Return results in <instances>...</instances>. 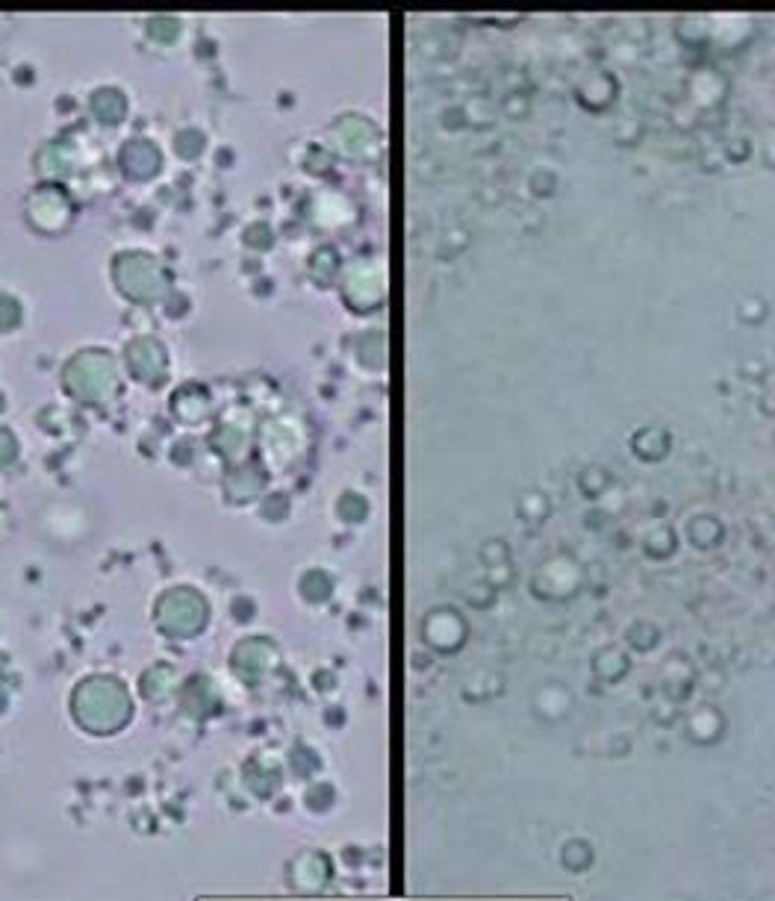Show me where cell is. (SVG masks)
Wrapping results in <instances>:
<instances>
[{
	"label": "cell",
	"instance_id": "52a82bcc",
	"mask_svg": "<svg viewBox=\"0 0 775 901\" xmlns=\"http://www.w3.org/2000/svg\"><path fill=\"white\" fill-rule=\"evenodd\" d=\"M119 162H121V171H125L130 180H148L160 171L162 157H160V148H157L151 139L136 136V139H127L125 142Z\"/></svg>",
	"mask_w": 775,
	"mask_h": 901
},
{
	"label": "cell",
	"instance_id": "e0dca14e",
	"mask_svg": "<svg viewBox=\"0 0 775 901\" xmlns=\"http://www.w3.org/2000/svg\"><path fill=\"white\" fill-rule=\"evenodd\" d=\"M366 501H362L360 495H355V492H346V495L339 498V515L342 519H348V522H357V519H362L366 515Z\"/></svg>",
	"mask_w": 775,
	"mask_h": 901
},
{
	"label": "cell",
	"instance_id": "d6986e66",
	"mask_svg": "<svg viewBox=\"0 0 775 901\" xmlns=\"http://www.w3.org/2000/svg\"><path fill=\"white\" fill-rule=\"evenodd\" d=\"M289 510L287 504V495H269L266 498V504H262V519H269V522H278V519H284Z\"/></svg>",
	"mask_w": 775,
	"mask_h": 901
},
{
	"label": "cell",
	"instance_id": "30bf717a",
	"mask_svg": "<svg viewBox=\"0 0 775 901\" xmlns=\"http://www.w3.org/2000/svg\"><path fill=\"white\" fill-rule=\"evenodd\" d=\"M89 112H92V119L101 121V124H119L127 116L125 92L116 89V86H101V89H95L92 98H89Z\"/></svg>",
	"mask_w": 775,
	"mask_h": 901
},
{
	"label": "cell",
	"instance_id": "3957f363",
	"mask_svg": "<svg viewBox=\"0 0 775 901\" xmlns=\"http://www.w3.org/2000/svg\"><path fill=\"white\" fill-rule=\"evenodd\" d=\"M112 280L125 298L133 303H160L162 298L169 296L171 278L169 271L162 269V262L151 253L142 251H125L112 260Z\"/></svg>",
	"mask_w": 775,
	"mask_h": 901
},
{
	"label": "cell",
	"instance_id": "7c38bea8",
	"mask_svg": "<svg viewBox=\"0 0 775 901\" xmlns=\"http://www.w3.org/2000/svg\"><path fill=\"white\" fill-rule=\"evenodd\" d=\"M68 144L62 142H53L48 144L42 153H39V169H44L48 174H68V169H71V151H66Z\"/></svg>",
	"mask_w": 775,
	"mask_h": 901
},
{
	"label": "cell",
	"instance_id": "277c9868",
	"mask_svg": "<svg viewBox=\"0 0 775 901\" xmlns=\"http://www.w3.org/2000/svg\"><path fill=\"white\" fill-rule=\"evenodd\" d=\"M153 619L166 637L175 640H189L195 633L203 631V624L210 622V604L201 599V592L189 590V587H175V590L162 592L157 607H153Z\"/></svg>",
	"mask_w": 775,
	"mask_h": 901
},
{
	"label": "cell",
	"instance_id": "9a60e30c",
	"mask_svg": "<svg viewBox=\"0 0 775 901\" xmlns=\"http://www.w3.org/2000/svg\"><path fill=\"white\" fill-rule=\"evenodd\" d=\"M203 148H207V139H203L201 130H195V127L178 133V139H175V151H178L180 160H198Z\"/></svg>",
	"mask_w": 775,
	"mask_h": 901
},
{
	"label": "cell",
	"instance_id": "7a4b0ae2",
	"mask_svg": "<svg viewBox=\"0 0 775 901\" xmlns=\"http://www.w3.org/2000/svg\"><path fill=\"white\" fill-rule=\"evenodd\" d=\"M68 396L83 401V404H107L110 398L119 396V371L107 351L92 348L71 357V362L62 371Z\"/></svg>",
	"mask_w": 775,
	"mask_h": 901
},
{
	"label": "cell",
	"instance_id": "ac0fdd59",
	"mask_svg": "<svg viewBox=\"0 0 775 901\" xmlns=\"http://www.w3.org/2000/svg\"><path fill=\"white\" fill-rule=\"evenodd\" d=\"M18 457V439L9 433L7 428H0V472L16 463Z\"/></svg>",
	"mask_w": 775,
	"mask_h": 901
},
{
	"label": "cell",
	"instance_id": "ba28073f",
	"mask_svg": "<svg viewBox=\"0 0 775 901\" xmlns=\"http://www.w3.org/2000/svg\"><path fill=\"white\" fill-rule=\"evenodd\" d=\"M262 489V472L260 465L254 463H242L237 469H230L228 478H225V492L234 504H248L251 498L260 495Z\"/></svg>",
	"mask_w": 775,
	"mask_h": 901
},
{
	"label": "cell",
	"instance_id": "8fae6325",
	"mask_svg": "<svg viewBox=\"0 0 775 901\" xmlns=\"http://www.w3.org/2000/svg\"><path fill=\"white\" fill-rule=\"evenodd\" d=\"M275 660H278V651H275V645H271L269 640H242V645L234 651L237 672H242L248 663H257V674H260L266 672Z\"/></svg>",
	"mask_w": 775,
	"mask_h": 901
},
{
	"label": "cell",
	"instance_id": "6da1fadb",
	"mask_svg": "<svg viewBox=\"0 0 775 901\" xmlns=\"http://www.w3.org/2000/svg\"><path fill=\"white\" fill-rule=\"evenodd\" d=\"M71 710L83 731L110 733L130 719V695L116 678H89L77 687Z\"/></svg>",
	"mask_w": 775,
	"mask_h": 901
},
{
	"label": "cell",
	"instance_id": "5b68a950",
	"mask_svg": "<svg viewBox=\"0 0 775 901\" xmlns=\"http://www.w3.org/2000/svg\"><path fill=\"white\" fill-rule=\"evenodd\" d=\"M27 221L42 233H62L71 221V201L60 186H39L24 203Z\"/></svg>",
	"mask_w": 775,
	"mask_h": 901
},
{
	"label": "cell",
	"instance_id": "9c48e42d",
	"mask_svg": "<svg viewBox=\"0 0 775 901\" xmlns=\"http://www.w3.org/2000/svg\"><path fill=\"white\" fill-rule=\"evenodd\" d=\"M171 410H175V416H178L180 421H186V424H198V421H203L207 413H210V392L203 387L189 383V387L175 392V398H171Z\"/></svg>",
	"mask_w": 775,
	"mask_h": 901
},
{
	"label": "cell",
	"instance_id": "8992f818",
	"mask_svg": "<svg viewBox=\"0 0 775 901\" xmlns=\"http://www.w3.org/2000/svg\"><path fill=\"white\" fill-rule=\"evenodd\" d=\"M125 362L130 378L142 380V383H160L169 374V351L151 337H136L127 346Z\"/></svg>",
	"mask_w": 775,
	"mask_h": 901
},
{
	"label": "cell",
	"instance_id": "5bb4252c",
	"mask_svg": "<svg viewBox=\"0 0 775 901\" xmlns=\"http://www.w3.org/2000/svg\"><path fill=\"white\" fill-rule=\"evenodd\" d=\"M180 21L175 16H153L148 21V36H151L157 44H175L180 39Z\"/></svg>",
	"mask_w": 775,
	"mask_h": 901
},
{
	"label": "cell",
	"instance_id": "44dd1931",
	"mask_svg": "<svg viewBox=\"0 0 775 901\" xmlns=\"http://www.w3.org/2000/svg\"><path fill=\"white\" fill-rule=\"evenodd\" d=\"M3 410H7V401H3V396H0V413H3Z\"/></svg>",
	"mask_w": 775,
	"mask_h": 901
},
{
	"label": "cell",
	"instance_id": "4fadbf2b",
	"mask_svg": "<svg viewBox=\"0 0 775 901\" xmlns=\"http://www.w3.org/2000/svg\"><path fill=\"white\" fill-rule=\"evenodd\" d=\"M298 587H301L304 599L316 601V604H319V601H328L330 590H334V583H330V578L321 572V569H310V572L304 574Z\"/></svg>",
	"mask_w": 775,
	"mask_h": 901
},
{
	"label": "cell",
	"instance_id": "2e32d148",
	"mask_svg": "<svg viewBox=\"0 0 775 901\" xmlns=\"http://www.w3.org/2000/svg\"><path fill=\"white\" fill-rule=\"evenodd\" d=\"M21 319H24L21 303L12 296H0V333H12L21 328Z\"/></svg>",
	"mask_w": 775,
	"mask_h": 901
},
{
	"label": "cell",
	"instance_id": "ffe728a7",
	"mask_svg": "<svg viewBox=\"0 0 775 901\" xmlns=\"http://www.w3.org/2000/svg\"><path fill=\"white\" fill-rule=\"evenodd\" d=\"M245 239H248V244H257V248H269L271 244V230L269 224H257V228H251L248 233H245Z\"/></svg>",
	"mask_w": 775,
	"mask_h": 901
}]
</instances>
